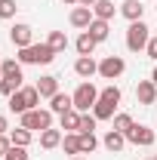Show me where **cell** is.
Segmentation results:
<instances>
[{
	"instance_id": "obj_9",
	"label": "cell",
	"mask_w": 157,
	"mask_h": 160,
	"mask_svg": "<svg viewBox=\"0 0 157 160\" xmlns=\"http://www.w3.org/2000/svg\"><path fill=\"white\" fill-rule=\"evenodd\" d=\"M74 74L83 77V80L96 77V74H99V62L93 59V56H77V62H74Z\"/></svg>"
},
{
	"instance_id": "obj_4",
	"label": "cell",
	"mask_w": 157,
	"mask_h": 160,
	"mask_svg": "<svg viewBox=\"0 0 157 160\" xmlns=\"http://www.w3.org/2000/svg\"><path fill=\"white\" fill-rule=\"evenodd\" d=\"M71 99H74V108H77L80 114H86V111L99 102V89L89 83V80H83L77 89H74V96H71Z\"/></svg>"
},
{
	"instance_id": "obj_13",
	"label": "cell",
	"mask_w": 157,
	"mask_h": 160,
	"mask_svg": "<svg viewBox=\"0 0 157 160\" xmlns=\"http://www.w3.org/2000/svg\"><path fill=\"white\" fill-rule=\"evenodd\" d=\"M102 145H105L111 154H120V151L126 148V136L117 132V129H108V132H105V139H102Z\"/></svg>"
},
{
	"instance_id": "obj_32",
	"label": "cell",
	"mask_w": 157,
	"mask_h": 160,
	"mask_svg": "<svg viewBox=\"0 0 157 160\" xmlns=\"http://www.w3.org/2000/svg\"><path fill=\"white\" fill-rule=\"evenodd\" d=\"M3 160H28V148H19V145H13L9 151H6V157Z\"/></svg>"
},
{
	"instance_id": "obj_41",
	"label": "cell",
	"mask_w": 157,
	"mask_h": 160,
	"mask_svg": "<svg viewBox=\"0 0 157 160\" xmlns=\"http://www.w3.org/2000/svg\"><path fill=\"white\" fill-rule=\"evenodd\" d=\"M151 160H157V154H154V157H151Z\"/></svg>"
},
{
	"instance_id": "obj_5",
	"label": "cell",
	"mask_w": 157,
	"mask_h": 160,
	"mask_svg": "<svg viewBox=\"0 0 157 160\" xmlns=\"http://www.w3.org/2000/svg\"><path fill=\"white\" fill-rule=\"evenodd\" d=\"M126 142L129 145H139V148H151L157 142V132L151 126H145V123H133V129L126 132Z\"/></svg>"
},
{
	"instance_id": "obj_35",
	"label": "cell",
	"mask_w": 157,
	"mask_h": 160,
	"mask_svg": "<svg viewBox=\"0 0 157 160\" xmlns=\"http://www.w3.org/2000/svg\"><path fill=\"white\" fill-rule=\"evenodd\" d=\"M0 136H9V120H6V114H0Z\"/></svg>"
},
{
	"instance_id": "obj_16",
	"label": "cell",
	"mask_w": 157,
	"mask_h": 160,
	"mask_svg": "<svg viewBox=\"0 0 157 160\" xmlns=\"http://www.w3.org/2000/svg\"><path fill=\"white\" fill-rule=\"evenodd\" d=\"M86 31H89V37L96 40V43H105V40L111 37V25H108V22H102V19H93Z\"/></svg>"
},
{
	"instance_id": "obj_27",
	"label": "cell",
	"mask_w": 157,
	"mask_h": 160,
	"mask_svg": "<svg viewBox=\"0 0 157 160\" xmlns=\"http://www.w3.org/2000/svg\"><path fill=\"white\" fill-rule=\"evenodd\" d=\"M99 99H105V102H114V105H120V99H123V92H120V86H105L102 92H99Z\"/></svg>"
},
{
	"instance_id": "obj_14",
	"label": "cell",
	"mask_w": 157,
	"mask_h": 160,
	"mask_svg": "<svg viewBox=\"0 0 157 160\" xmlns=\"http://www.w3.org/2000/svg\"><path fill=\"white\" fill-rule=\"evenodd\" d=\"M59 129H65V132H80V111L77 108L59 114Z\"/></svg>"
},
{
	"instance_id": "obj_33",
	"label": "cell",
	"mask_w": 157,
	"mask_h": 160,
	"mask_svg": "<svg viewBox=\"0 0 157 160\" xmlns=\"http://www.w3.org/2000/svg\"><path fill=\"white\" fill-rule=\"evenodd\" d=\"M145 52H148V59L157 65V34H151V40H148V46H145Z\"/></svg>"
},
{
	"instance_id": "obj_25",
	"label": "cell",
	"mask_w": 157,
	"mask_h": 160,
	"mask_svg": "<svg viewBox=\"0 0 157 160\" xmlns=\"http://www.w3.org/2000/svg\"><path fill=\"white\" fill-rule=\"evenodd\" d=\"M80 136V154H93L99 148V139H96V132H77Z\"/></svg>"
},
{
	"instance_id": "obj_40",
	"label": "cell",
	"mask_w": 157,
	"mask_h": 160,
	"mask_svg": "<svg viewBox=\"0 0 157 160\" xmlns=\"http://www.w3.org/2000/svg\"><path fill=\"white\" fill-rule=\"evenodd\" d=\"M71 160H86V157H80V154H77V157H71Z\"/></svg>"
},
{
	"instance_id": "obj_3",
	"label": "cell",
	"mask_w": 157,
	"mask_h": 160,
	"mask_svg": "<svg viewBox=\"0 0 157 160\" xmlns=\"http://www.w3.org/2000/svg\"><path fill=\"white\" fill-rule=\"evenodd\" d=\"M19 126L31 129V132H43V129H49V126H53V111H49V108H34V111H25Z\"/></svg>"
},
{
	"instance_id": "obj_17",
	"label": "cell",
	"mask_w": 157,
	"mask_h": 160,
	"mask_svg": "<svg viewBox=\"0 0 157 160\" xmlns=\"http://www.w3.org/2000/svg\"><path fill=\"white\" fill-rule=\"evenodd\" d=\"M93 16L102 22H111L117 16V6H114V0H96V6H93Z\"/></svg>"
},
{
	"instance_id": "obj_18",
	"label": "cell",
	"mask_w": 157,
	"mask_h": 160,
	"mask_svg": "<svg viewBox=\"0 0 157 160\" xmlns=\"http://www.w3.org/2000/svg\"><path fill=\"white\" fill-rule=\"evenodd\" d=\"M74 108V99L68 96V92H56L53 99H49V111L53 114H65V111H71Z\"/></svg>"
},
{
	"instance_id": "obj_37",
	"label": "cell",
	"mask_w": 157,
	"mask_h": 160,
	"mask_svg": "<svg viewBox=\"0 0 157 160\" xmlns=\"http://www.w3.org/2000/svg\"><path fill=\"white\" fill-rule=\"evenodd\" d=\"M151 80H154V83H157V65H154V71H151Z\"/></svg>"
},
{
	"instance_id": "obj_12",
	"label": "cell",
	"mask_w": 157,
	"mask_h": 160,
	"mask_svg": "<svg viewBox=\"0 0 157 160\" xmlns=\"http://www.w3.org/2000/svg\"><path fill=\"white\" fill-rule=\"evenodd\" d=\"M37 92H40V99H53L59 92V77L56 74H43L37 80Z\"/></svg>"
},
{
	"instance_id": "obj_22",
	"label": "cell",
	"mask_w": 157,
	"mask_h": 160,
	"mask_svg": "<svg viewBox=\"0 0 157 160\" xmlns=\"http://www.w3.org/2000/svg\"><path fill=\"white\" fill-rule=\"evenodd\" d=\"M9 142H13V145H19V148H28V145L34 142V132H31V129H25V126L9 129Z\"/></svg>"
},
{
	"instance_id": "obj_24",
	"label": "cell",
	"mask_w": 157,
	"mask_h": 160,
	"mask_svg": "<svg viewBox=\"0 0 157 160\" xmlns=\"http://www.w3.org/2000/svg\"><path fill=\"white\" fill-rule=\"evenodd\" d=\"M46 43H49L56 52H65V49H68V34H65V31H49Z\"/></svg>"
},
{
	"instance_id": "obj_23",
	"label": "cell",
	"mask_w": 157,
	"mask_h": 160,
	"mask_svg": "<svg viewBox=\"0 0 157 160\" xmlns=\"http://www.w3.org/2000/svg\"><path fill=\"white\" fill-rule=\"evenodd\" d=\"M62 148H65V154L77 157V154H80V136H77V132H65V139H62Z\"/></svg>"
},
{
	"instance_id": "obj_29",
	"label": "cell",
	"mask_w": 157,
	"mask_h": 160,
	"mask_svg": "<svg viewBox=\"0 0 157 160\" xmlns=\"http://www.w3.org/2000/svg\"><path fill=\"white\" fill-rule=\"evenodd\" d=\"M9 111L19 114V117L28 111V105H25V99H22V92H13V96H9Z\"/></svg>"
},
{
	"instance_id": "obj_15",
	"label": "cell",
	"mask_w": 157,
	"mask_h": 160,
	"mask_svg": "<svg viewBox=\"0 0 157 160\" xmlns=\"http://www.w3.org/2000/svg\"><path fill=\"white\" fill-rule=\"evenodd\" d=\"M62 139H65V136H62V129L49 126V129H43V132H40V148H43V151H53V148H59V145H62Z\"/></svg>"
},
{
	"instance_id": "obj_26",
	"label": "cell",
	"mask_w": 157,
	"mask_h": 160,
	"mask_svg": "<svg viewBox=\"0 0 157 160\" xmlns=\"http://www.w3.org/2000/svg\"><path fill=\"white\" fill-rule=\"evenodd\" d=\"M111 123H114L111 129H117V132H123V136L133 129V117H129V114H114V120H111Z\"/></svg>"
},
{
	"instance_id": "obj_38",
	"label": "cell",
	"mask_w": 157,
	"mask_h": 160,
	"mask_svg": "<svg viewBox=\"0 0 157 160\" xmlns=\"http://www.w3.org/2000/svg\"><path fill=\"white\" fill-rule=\"evenodd\" d=\"M0 77H3V56H0Z\"/></svg>"
},
{
	"instance_id": "obj_6",
	"label": "cell",
	"mask_w": 157,
	"mask_h": 160,
	"mask_svg": "<svg viewBox=\"0 0 157 160\" xmlns=\"http://www.w3.org/2000/svg\"><path fill=\"white\" fill-rule=\"evenodd\" d=\"M123 71H126L123 56H105V59L99 62V77H105V80H117Z\"/></svg>"
},
{
	"instance_id": "obj_11",
	"label": "cell",
	"mask_w": 157,
	"mask_h": 160,
	"mask_svg": "<svg viewBox=\"0 0 157 160\" xmlns=\"http://www.w3.org/2000/svg\"><path fill=\"white\" fill-rule=\"evenodd\" d=\"M120 16H123L126 22H142L145 3H142V0H123V3H120Z\"/></svg>"
},
{
	"instance_id": "obj_20",
	"label": "cell",
	"mask_w": 157,
	"mask_h": 160,
	"mask_svg": "<svg viewBox=\"0 0 157 160\" xmlns=\"http://www.w3.org/2000/svg\"><path fill=\"white\" fill-rule=\"evenodd\" d=\"M22 80H25V77H13V74H3V77H0V96H6V99H9L13 92H19L22 86H25Z\"/></svg>"
},
{
	"instance_id": "obj_39",
	"label": "cell",
	"mask_w": 157,
	"mask_h": 160,
	"mask_svg": "<svg viewBox=\"0 0 157 160\" xmlns=\"http://www.w3.org/2000/svg\"><path fill=\"white\" fill-rule=\"evenodd\" d=\"M62 3H74V6H77V0H62Z\"/></svg>"
},
{
	"instance_id": "obj_36",
	"label": "cell",
	"mask_w": 157,
	"mask_h": 160,
	"mask_svg": "<svg viewBox=\"0 0 157 160\" xmlns=\"http://www.w3.org/2000/svg\"><path fill=\"white\" fill-rule=\"evenodd\" d=\"M77 6H96V0H77Z\"/></svg>"
},
{
	"instance_id": "obj_30",
	"label": "cell",
	"mask_w": 157,
	"mask_h": 160,
	"mask_svg": "<svg viewBox=\"0 0 157 160\" xmlns=\"http://www.w3.org/2000/svg\"><path fill=\"white\" fill-rule=\"evenodd\" d=\"M96 114H89V111H86V114H80V132H96Z\"/></svg>"
},
{
	"instance_id": "obj_1",
	"label": "cell",
	"mask_w": 157,
	"mask_h": 160,
	"mask_svg": "<svg viewBox=\"0 0 157 160\" xmlns=\"http://www.w3.org/2000/svg\"><path fill=\"white\" fill-rule=\"evenodd\" d=\"M56 56H59V52H56L49 43H31V46L19 49V56H16V59H19L22 65H53Z\"/></svg>"
},
{
	"instance_id": "obj_19",
	"label": "cell",
	"mask_w": 157,
	"mask_h": 160,
	"mask_svg": "<svg viewBox=\"0 0 157 160\" xmlns=\"http://www.w3.org/2000/svg\"><path fill=\"white\" fill-rule=\"evenodd\" d=\"M96 40L89 37V31H80V37L74 40V49H77V56H93V52H96Z\"/></svg>"
},
{
	"instance_id": "obj_31",
	"label": "cell",
	"mask_w": 157,
	"mask_h": 160,
	"mask_svg": "<svg viewBox=\"0 0 157 160\" xmlns=\"http://www.w3.org/2000/svg\"><path fill=\"white\" fill-rule=\"evenodd\" d=\"M3 74L22 77V62H19V59H3Z\"/></svg>"
},
{
	"instance_id": "obj_8",
	"label": "cell",
	"mask_w": 157,
	"mask_h": 160,
	"mask_svg": "<svg viewBox=\"0 0 157 160\" xmlns=\"http://www.w3.org/2000/svg\"><path fill=\"white\" fill-rule=\"evenodd\" d=\"M93 19H96V16H93V6H74V9H71V16H68L71 28H77V31H86Z\"/></svg>"
},
{
	"instance_id": "obj_21",
	"label": "cell",
	"mask_w": 157,
	"mask_h": 160,
	"mask_svg": "<svg viewBox=\"0 0 157 160\" xmlns=\"http://www.w3.org/2000/svg\"><path fill=\"white\" fill-rule=\"evenodd\" d=\"M93 114H96V120H114V114H117V105H114V102L99 99L96 105H93Z\"/></svg>"
},
{
	"instance_id": "obj_7",
	"label": "cell",
	"mask_w": 157,
	"mask_h": 160,
	"mask_svg": "<svg viewBox=\"0 0 157 160\" xmlns=\"http://www.w3.org/2000/svg\"><path fill=\"white\" fill-rule=\"evenodd\" d=\"M9 40H13V46H16V49H25V46H31V43H34V28H31V25H25V22H16V25L9 28Z\"/></svg>"
},
{
	"instance_id": "obj_10",
	"label": "cell",
	"mask_w": 157,
	"mask_h": 160,
	"mask_svg": "<svg viewBox=\"0 0 157 160\" xmlns=\"http://www.w3.org/2000/svg\"><path fill=\"white\" fill-rule=\"evenodd\" d=\"M136 99H139V105H154L157 102V83L154 80H139Z\"/></svg>"
},
{
	"instance_id": "obj_2",
	"label": "cell",
	"mask_w": 157,
	"mask_h": 160,
	"mask_svg": "<svg viewBox=\"0 0 157 160\" xmlns=\"http://www.w3.org/2000/svg\"><path fill=\"white\" fill-rule=\"evenodd\" d=\"M148 40H151V28L145 22H129V28H126V49L129 52H142L148 46Z\"/></svg>"
},
{
	"instance_id": "obj_34",
	"label": "cell",
	"mask_w": 157,
	"mask_h": 160,
	"mask_svg": "<svg viewBox=\"0 0 157 160\" xmlns=\"http://www.w3.org/2000/svg\"><path fill=\"white\" fill-rule=\"evenodd\" d=\"M13 148V142H9V136H0V160L6 157V151Z\"/></svg>"
},
{
	"instance_id": "obj_28",
	"label": "cell",
	"mask_w": 157,
	"mask_h": 160,
	"mask_svg": "<svg viewBox=\"0 0 157 160\" xmlns=\"http://www.w3.org/2000/svg\"><path fill=\"white\" fill-rule=\"evenodd\" d=\"M16 12H19V3L16 0H0V19H16Z\"/></svg>"
}]
</instances>
